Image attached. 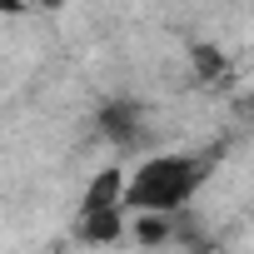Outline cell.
<instances>
[{
	"instance_id": "obj_1",
	"label": "cell",
	"mask_w": 254,
	"mask_h": 254,
	"mask_svg": "<svg viewBox=\"0 0 254 254\" xmlns=\"http://www.w3.org/2000/svg\"><path fill=\"white\" fill-rule=\"evenodd\" d=\"M224 140L204 145V150H180V155H150L135 175L130 190H125V209L135 214H185L194 190L219 170Z\"/></svg>"
},
{
	"instance_id": "obj_2",
	"label": "cell",
	"mask_w": 254,
	"mask_h": 254,
	"mask_svg": "<svg viewBox=\"0 0 254 254\" xmlns=\"http://www.w3.org/2000/svg\"><path fill=\"white\" fill-rule=\"evenodd\" d=\"M100 135L120 150V155H140L150 145V115L135 100H110L100 105Z\"/></svg>"
},
{
	"instance_id": "obj_3",
	"label": "cell",
	"mask_w": 254,
	"mask_h": 254,
	"mask_svg": "<svg viewBox=\"0 0 254 254\" xmlns=\"http://www.w3.org/2000/svg\"><path fill=\"white\" fill-rule=\"evenodd\" d=\"M125 190H130V175H125L120 165H105V170L85 185V194H80V219H85V214L125 209Z\"/></svg>"
},
{
	"instance_id": "obj_4",
	"label": "cell",
	"mask_w": 254,
	"mask_h": 254,
	"mask_svg": "<svg viewBox=\"0 0 254 254\" xmlns=\"http://www.w3.org/2000/svg\"><path fill=\"white\" fill-rule=\"evenodd\" d=\"M190 214H135L130 219V239L145 244V249H165V244H180Z\"/></svg>"
},
{
	"instance_id": "obj_5",
	"label": "cell",
	"mask_w": 254,
	"mask_h": 254,
	"mask_svg": "<svg viewBox=\"0 0 254 254\" xmlns=\"http://www.w3.org/2000/svg\"><path fill=\"white\" fill-rule=\"evenodd\" d=\"M125 234H130V219H125V209H110V214H85V219H75V239H80V244H90V249L120 244Z\"/></svg>"
},
{
	"instance_id": "obj_6",
	"label": "cell",
	"mask_w": 254,
	"mask_h": 254,
	"mask_svg": "<svg viewBox=\"0 0 254 254\" xmlns=\"http://www.w3.org/2000/svg\"><path fill=\"white\" fill-rule=\"evenodd\" d=\"M190 65H194V85L219 90V85L229 80V60H224V50L209 45V40H194V45H190Z\"/></svg>"
}]
</instances>
